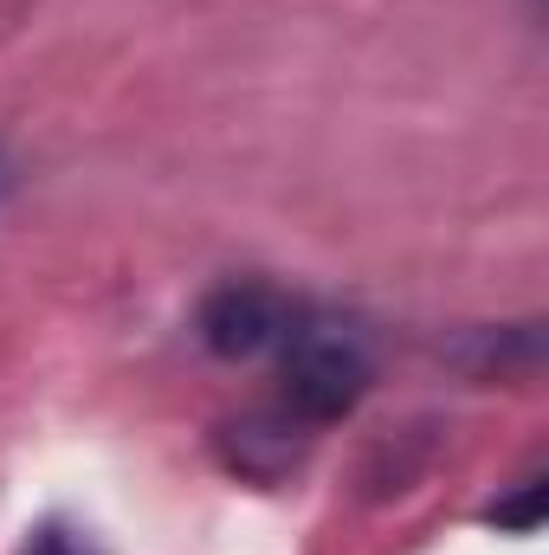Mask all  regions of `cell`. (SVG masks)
Here are the masks:
<instances>
[{
  "label": "cell",
  "instance_id": "1",
  "mask_svg": "<svg viewBox=\"0 0 549 555\" xmlns=\"http://www.w3.org/2000/svg\"><path fill=\"white\" fill-rule=\"evenodd\" d=\"M369 382H375V362H369L362 330L304 310L297 330L278 349V414L291 426H304V433L310 426H336L343 414L362 408Z\"/></svg>",
  "mask_w": 549,
  "mask_h": 555
},
{
  "label": "cell",
  "instance_id": "2",
  "mask_svg": "<svg viewBox=\"0 0 549 555\" xmlns=\"http://www.w3.org/2000/svg\"><path fill=\"white\" fill-rule=\"evenodd\" d=\"M297 317H304V304L291 291H278L272 278H227V284H214L201 297L194 330H201L207 356L253 362V356H278L284 349V336L297 330Z\"/></svg>",
  "mask_w": 549,
  "mask_h": 555
},
{
  "label": "cell",
  "instance_id": "3",
  "mask_svg": "<svg viewBox=\"0 0 549 555\" xmlns=\"http://www.w3.org/2000/svg\"><path fill=\"white\" fill-rule=\"evenodd\" d=\"M537 517H544V478H524L511 498H498V504L485 511V524H498V530H511V537H531Z\"/></svg>",
  "mask_w": 549,
  "mask_h": 555
},
{
  "label": "cell",
  "instance_id": "4",
  "mask_svg": "<svg viewBox=\"0 0 549 555\" xmlns=\"http://www.w3.org/2000/svg\"><path fill=\"white\" fill-rule=\"evenodd\" d=\"M26 555H98L85 537H72L65 524H39L33 530V543H26Z\"/></svg>",
  "mask_w": 549,
  "mask_h": 555
},
{
  "label": "cell",
  "instance_id": "5",
  "mask_svg": "<svg viewBox=\"0 0 549 555\" xmlns=\"http://www.w3.org/2000/svg\"><path fill=\"white\" fill-rule=\"evenodd\" d=\"M13 194V162H7V149H0V201Z\"/></svg>",
  "mask_w": 549,
  "mask_h": 555
}]
</instances>
